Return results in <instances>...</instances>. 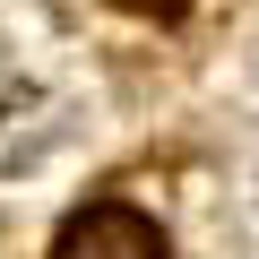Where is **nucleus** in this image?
Here are the masks:
<instances>
[{
  "instance_id": "nucleus-1",
  "label": "nucleus",
  "mask_w": 259,
  "mask_h": 259,
  "mask_svg": "<svg viewBox=\"0 0 259 259\" xmlns=\"http://www.w3.org/2000/svg\"><path fill=\"white\" fill-rule=\"evenodd\" d=\"M52 259H164V233L130 199H95L52 233Z\"/></svg>"
},
{
  "instance_id": "nucleus-2",
  "label": "nucleus",
  "mask_w": 259,
  "mask_h": 259,
  "mask_svg": "<svg viewBox=\"0 0 259 259\" xmlns=\"http://www.w3.org/2000/svg\"><path fill=\"white\" fill-rule=\"evenodd\" d=\"M112 9H130V18H182L190 0H112Z\"/></svg>"
}]
</instances>
